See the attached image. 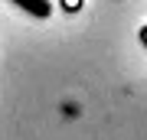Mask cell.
<instances>
[{
  "instance_id": "1",
  "label": "cell",
  "mask_w": 147,
  "mask_h": 140,
  "mask_svg": "<svg viewBox=\"0 0 147 140\" xmlns=\"http://www.w3.org/2000/svg\"><path fill=\"white\" fill-rule=\"evenodd\" d=\"M10 3H16L20 10H26L30 16H36V20H46V16L53 13L49 0H10Z\"/></svg>"
}]
</instances>
